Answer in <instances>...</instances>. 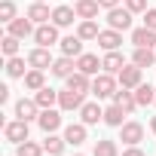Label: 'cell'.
<instances>
[{
	"label": "cell",
	"mask_w": 156,
	"mask_h": 156,
	"mask_svg": "<svg viewBox=\"0 0 156 156\" xmlns=\"http://www.w3.org/2000/svg\"><path fill=\"white\" fill-rule=\"evenodd\" d=\"M92 95H95V98H113V95H116V80H113V73H95V80H92Z\"/></svg>",
	"instance_id": "obj_1"
},
{
	"label": "cell",
	"mask_w": 156,
	"mask_h": 156,
	"mask_svg": "<svg viewBox=\"0 0 156 156\" xmlns=\"http://www.w3.org/2000/svg\"><path fill=\"white\" fill-rule=\"evenodd\" d=\"M132 9H119V6H113V9H107V25L113 28V31H129L132 28Z\"/></svg>",
	"instance_id": "obj_2"
},
{
	"label": "cell",
	"mask_w": 156,
	"mask_h": 156,
	"mask_svg": "<svg viewBox=\"0 0 156 156\" xmlns=\"http://www.w3.org/2000/svg\"><path fill=\"white\" fill-rule=\"evenodd\" d=\"M34 40H37V46H52V43H61L58 40V25H52V22H46V25H37V31H34Z\"/></svg>",
	"instance_id": "obj_3"
},
{
	"label": "cell",
	"mask_w": 156,
	"mask_h": 156,
	"mask_svg": "<svg viewBox=\"0 0 156 156\" xmlns=\"http://www.w3.org/2000/svg\"><path fill=\"white\" fill-rule=\"evenodd\" d=\"M141 70H144V67H138L135 61L126 64V67L116 73V76H119V86H122V89H138V86H141Z\"/></svg>",
	"instance_id": "obj_4"
},
{
	"label": "cell",
	"mask_w": 156,
	"mask_h": 156,
	"mask_svg": "<svg viewBox=\"0 0 156 156\" xmlns=\"http://www.w3.org/2000/svg\"><path fill=\"white\" fill-rule=\"evenodd\" d=\"M3 135H6V141H12V144H25V141H28V119L6 122V126H3Z\"/></svg>",
	"instance_id": "obj_5"
},
{
	"label": "cell",
	"mask_w": 156,
	"mask_h": 156,
	"mask_svg": "<svg viewBox=\"0 0 156 156\" xmlns=\"http://www.w3.org/2000/svg\"><path fill=\"white\" fill-rule=\"evenodd\" d=\"M141 138H144V126L141 122H122L119 126V141L122 144L135 147V144H141Z\"/></svg>",
	"instance_id": "obj_6"
},
{
	"label": "cell",
	"mask_w": 156,
	"mask_h": 156,
	"mask_svg": "<svg viewBox=\"0 0 156 156\" xmlns=\"http://www.w3.org/2000/svg\"><path fill=\"white\" fill-rule=\"evenodd\" d=\"M58 107H61V110H80V107H83V92L61 89V92H58Z\"/></svg>",
	"instance_id": "obj_7"
},
{
	"label": "cell",
	"mask_w": 156,
	"mask_h": 156,
	"mask_svg": "<svg viewBox=\"0 0 156 156\" xmlns=\"http://www.w3.org/2000/svg\"><path fill=\"white\" fill-rule=\"evenodd\" d=\"M37 122H40V129H43V132L49 135V132H55V129L61 126V113H58L55 107H46V110H40Z\"/></svg>",
	"instance_id": "obj_8"
},
{
	"label": "cell",
	"mask_w": 156,
	"mask_h": 156,
	"mask_svg": "<svg viewBox=\"0 0 156 156\" xmlns=\"http://www.w3.org/2000/svg\"><path fill=\"white\" fill-rule=\"evenodd\" d=\"M6 28H9V34H12V37H19V40H25V37H31V34L37 31V28H34V22H31L28 16H25V19H12Z\"/></svg>",
	"instance_id": "obj_9"
},
{
	"label": "cell",
	"mask_w": 156,
	"mask_h": 156,
	"mask_svg": "<svg viewBox=\"0 0 156 156\" xmlns=\"http://www.w3.org/2000/svg\"><path fill=\"white\" fill-rule=\"evenodd\" d=\"M28 64H31V67H37V70H46V67H52V55H49V49H46V46H37V49H31V55H28Z\"/></svg>",
	"instance_id": "obj_10"
},
{
	"label": "cell",
	"mask_w": 156,
	"mask_h": 156,
	"mask_svg": "<svg viewBox=\"0 0 156 156\" xmlns=\"http://www.w3.org/2000/svg\"><path fill=\"white\" fill-rule=\"evenodd\" d=\"M83 37L80 34H70V37H64L61 40V55H70V58H80L83 55Z\"/></svg>",
	"instance_id": "obj_11"
},
{
	"label": "cell",
	"mask_w": 156,
	"mask_h": 156,
	"mask_svg": "<svg viewBox=\"0 0 156 156\" xmlns=\"http://www.w3.org/2000/svg\"><path fill=\"white\" fill-rule=\"evenodd\" d=\"M67 89H73V92H92V80H89V73H83V70H73L70 76H67Z\"/></svg>",
	"instance_id": "obj_12"
},
{
	"label": "cell",
	"mask_w": 156,
	"mask_h": 156,
	"mask_svg": "<svg viewBox=\"0 0 156 156\" xmlns=\"http://www.w3.org/2000/svg\"><path fill=\"white\" fill-rule=\"evenodd\" d=\"M119 43H122V34H119V31H113V28H107V31H101V34H98V46H101L104 52L119 49Z\"/></svg>",
	"instance_id": "obj_13"
},
{
	"label": "cell",
	"mask_w": 156,
	"mask_h": 156,
	"mask_svg": "<svg viewBox=\"0 0 156 156\" xmlns=\"http://www.w3.org/2000/svg\"><path fill=\"white\" fill-rule=\"evenodd\" d=\"M101 67H104V73H119V70L126 67V58H122V52H119V49L107 52V55L101 58Z\"/></svg>",
	"instance_id": "obj_14"
},
{
	"label": "cell",
	"mask_w": 156,
	"mask_h": 156,
	"mask_svg": "<svg viewBox=\"0 0 156 156\" xmlns=\"http://www.w3.org/2000/svg\"><path fill=\"white\" fill-rule=\"evenodd\" d=\"M16 116L19 119H34V116H40V104L31 101V98H19L16 101Z\"/></svg>",
	"instance_id": "obj_15"
},
{
	"label": "cell",
	"mask_w": 156,
	"mask_h": 156,
	"mask_svg": "<svg viewBox=\"0 0 156 156\" xmlns=\"http://www.w3.org/2000/svg\"><path fill=\"white\" fill-rule=\"evenodd\" d=\"M28 19H31L34 25H46V22L52 19V12H49V6H46V3H40V0H34V3L28 6Z\"/></svg>",
	"instance_id": "obj_16"
},
{
	"label": "cell",
	"mask_w": 156,
	"mask_h": 156,
	"mask_svg": "<svg viewBox=\"0 0 156 156\" xmlns=\"http://www.w3.org/2000/svg\"><path fill=\"white\" fill-rule=\"evenodd\" d=\"M73 19H80V16H76V9H70V6H55L52 9V25H58V28L73 25Z\"/></svg>",
	"instance_id": "obj_17"
},
{
	"label": "cell",
	"mask_w": 156,
	"mask_h": 156,
	"mask_svg": "<svg viewBox=\"0 0 156 156\" xmlns=\"http://www.w3.org/2000/svg\"><path fill=\"white\" fill-rule=\"evenodd\" d=\"M64 141L73 144V147H80V144L86 141V122H70V126L64 129Z\"/></svg>",
	"instance_id": "obj_18"
},
{
	"label": "cell",
	"mask_w": 156,
	"mask_h": 156,
	"mask_svg": "<svg viewBox=\"0 0 156 156\" xmlns=\"http://www.w3.org/2000/svg\"><path fill=\"white\" fill-rule=\"evenodd\" d=\"M98 67H101V61H98V55H92V52H83L80 58H76V70H83V73H98Z\"/></svg>",
	"instance_id": "obj_19"
},
{
	"label": "cell",
	"mask_w": 156,
	"mask_h": 156,
	"mask_svg": "<svg viewBox=\"0 0 156 156\" xmlns=\"http://www.w3.org/2000/svg\"><path fill=\"white\" fill-rule=\"evenodd\" d=\"M73 67H76V64H73V58H70V55H61V58H55V61H52V73H55V76H61V80H67V76L73 73Z\"/></svg>",
	"instance_id": "obj_20"
},
{
	"label": "cell",
	"mask_w": 156,
	"mask_h": 156,
	"mask_svg": "<svg viewBox=\"0 0 156 156\" xmlns=\"http://www.w3.org/2000/svg\"><path fill=\"white\" fill-rule=\"evenodd\" d=\"M113 104H119L126 113H132V110L138 107V101H135V92H129V89H122V86L116 89V95H113Z\"/></svg>",
	"instance_id": "obj_21"
},
{
	"label": "cell",
	"mask_w": 156,
	"mask_h": 156,
	"mask_svg": "<svg viewBox=\"0 0 156 156\" xmlns=\"http://www.w3.org/2000/svg\"><path fill=\"white\" fill-rule=\"evenodd\" d=\"M80 116H83V122H86V126L104 122V110H101L98 104H83V107H80Z\"/></svg>",
	"instance_id": "obj_22"
},
{
	"label": "cell",
	"mask_w": 156,
	"mask_h": 156,
	"mask_svg": "<svg viewBox=\"0 0 156 156\" xmlns=\"http://www.w3.org/2000/svg\"><path fill=\"white\" fill-rule=\"evenodd\" d=\"M132 43H135V46H147V49H153V46H156V31H150V28H138V31H132Z\"/></svg>",
	"instance_id": "obj_23"
},
{
	"label": "cell",
	"mask_w": 156,
	"mask_h": 156,
	"mask_svg": "<svg viewBox=\"0 0 156 156\" xmlns=\"http://www.w3.org/2000/svg\"><path fill=\"white\" fill-rule=\"evenodd\" d=\"M76 16H80V19H95L98 16V9H101V3H98V0H76Z\"/></svg>",
	"instance_id": "obj_24"
},
{
	"label": "cell",
	"mask_w": 156,
	"mask_h": 156,
	"mask_svg": "<svg viewBox=\"0 0 156 156\" xmlns=\"http://www.w3.org/2000/svg\"><path fill=\"white\" fill-rule=\"evenodd\" d=\"M135 101H138V107H147V104H153V101H156V89H153L150 83H141V86L135 89Z\"/></svg>",
	"instance_id": "obj_25"
},
{
	"label": "cell",
	"mask_w": 156,
	"mask_h": 156,
	"mask_svg": "<svg viewBox=\"0 0 156 156\" xmlns=\"http://www.w3.org/2000/svg\"><path fill=\"white\" fill-rule=\"evenodd\" d=\"M64 144H67L64 138H58L55 132H49V135H46V141H43V150H46L49 156H61V153H64Z\"/></svg>",
	"instance_id": "obj_26"
},
{
	"label": "cell",
	"mask_w": 156,
	"mask_h": 156,
	"mask_svg": "<svg viewBox=\"0 0 156 156\" xmlns=\"http://www.w3.org/2000/svg\"><path fill=\"white\" fill-rule=\"evenodd\" d=\"M132 61H135L138 67H150V64L156 61V52H153V49H147V46H135V55H132Z\"/></svg>",
	"instance_id": "obj_27"
},
{
	"label": "cell",
	"mask_w": 156,
	"mask_h": 156,
	"mask_svg": "<svg viewBox=\"0 0 156 156\" xmlns=\"http://www.w3.org/2000/svg\"><path fill=\"white\" fill-rule=\"evenodd\" d=\"M34 101L40 104V110H46V107H52V104H58V92L55 89H49V86H43L37 95H34Z\"/></svg>",
	"instance_id": "obj_28"
},
{
	"label": "cell",
	"mask_w": 156,
	"mask_h": 156,
	"mask_svg": "<svg viewBox=\"0 0 156 156\" xmlns=\"http://www.w3.org/2000/svg\"><path fill=\"white\" fill-rule=\"evenodd\" d=\"M76 34H80L83 40H98V25H95V19H83L80 22V28H76Z\"/></svg>",
	"instance_id": "obj_29"
},
{
	"label": "cell",
	"mask_w": 156,
	"mask_h": 156,
	"mask_svg": "<svg viewBox=\"0 0 156 156\" xmlns=\"http://www.w3.org/2000/svg\"><path fill=\"white\" fill-rule=\"evenodd\" d=\"M122 116H126V110H122L119 104H110V107L104 110V122H107V126H113V129H119V126H122Z\"/></svg>",
	"instance_id": "obj_30"
},
{
	"label": "cell",
	"mask_w": 156,
	"mask_h": 156,
	"mask_svg": "<svg viewBox=\"0 0 156 156\" xmlns=\"http://www.w3.org/2000/svg\"><path fill=\"white\" fill-rule=\"evenodd\" d=\"M25 86H28L31 92H40V89H43V70H37V67L28 70V73H25Z\"/></svg>",
	"instance_id": "obj_31"
},
{
	"label": "cell",
	"mask_w": 156,
	"mask_h": 156,
	"mask_svg": "<svg viewBox=\"0 0 156 156\" xmlns=\"http://www.w3.org/2000/svg\"><path fill=\"white\" fill-rule=\"evenodd\" d=\"M6 73L12 76H25V58H19V55H12V58H6Z\"/></svg>",
	"instance_id": "obj_32"
},
{
	"label": "cell",
	"mask_w": 156,
	"mask_h": 156,
	"mask_svg": "<svg viewBox=\"0 0 156 156\" xmlns=\"http://www.w3.org/2000/svg\"><path fill=\"white\" fill-rule=\"evenodd\" d=\"M46 150H43V144H34V141H25V144H19V150H16V156H43Z\"/></svg>",
	"instance_id": "obj_33"
},
{
	"label": "cell",
	"mask_w": 156,
	"mask_h": 156,
	"mask_svg": "<svg viewBox=\"0 0 156 156\" xmlns=\"http://www.w3.org/2000/svg\"><path fill=\"white\" fill-rule=\"evenodd\" d=\"M92 156H119V150H116V144L113 141H95V153Z\"/></svg>",
	"instance_id": "obj_34"
},
{
	"label": "cell",
	"mask_w": 156,
	"mask_h": 156,
	"mask_svg": "<svg viewBox=\"0 0 156 156\" xmlns=\"http://www.w3.org/2000/svg\"><path fill=\"white\" fill-rule=\"evenodd\" d=\"M0 49H3V55H6V58H12V55H19V37H12V34H6V37H3V46H0Z\"/></svg>",
	"instance_id": "obj_35"
},
{
	"label": "cell",
	"mask_w": 156,
	"mask_h": 156,
	"mask_svg": "<svg viewBox=\"0 0 156 156\" xmlns=\"http://www.w3.org/2000/svg\"><path fill=\"white\" fill-rule=\"evenodd\" d=\"M16 19V3H12V0H3V3H0V22H12Z\"/></svg>",
	"instance_id": "obj_36"
},
{
	"label": "cell",
	"mask_w": 156,
	"mask_h": 156,
	"mask_svg": "<svg viewBox=\"0 0 156 156\" xmlns=\"http://www.w3.org/2000/svg\"><path fill=\"white\" fill-rule=\"evenodd\" d=\"M126 9H132V12H147V0H126Z\"/></svg>",
	"instance_id": "obj_37"
},
{
	"label": "cell",
	"mask_w": 156,
	"mask_h": 156,
	"mask_svg": "<svg viewBox=\"0 0 156 156\" xmlns=\"http://www.w3.org/2000/svg\"><path fill=\"white\" fill-rule=\"evenodd\" d=\"M144 28L156 31V9H147V12H144Z\"/></svg>",
	"instance_id": "obj_38"
},
{
	"label": "cell",
	"mask_w": 156,
	"mask_h": 156,
	"mask_svg": "<svg viewBox=\"0 0 156 156\" xmlns=\"http://www.w3.org/2000/svg\"><path fill=\"white\" fill-rule=\"evenodd\" d=\"M122 156H144V150H141V147H138V144H135V147H129V150H126V153H122Z\"/></svg>",
	"instance_id": "obj_39"
},
{
	"label": "cell",
	"mask_w": 156,
	"mask_h": 156,
	"mask_svg": "<svg viewBox=\"0 0 156 156\" xmlns=\"http://www.w3.org/2000/svg\"><path fill=\"white\" fill-rule=\"evenodd\" d=\"M98 3H101L104 9H113V6H119V0H98Z\"/></svg>",
	"instance_id": "obj_40"
},
{
	"label": "cell",
	"mask_w": 156,
	"mask_h": 156,
	"mask_svg": "<svg viewBox=\"0 0 156 156\" xmlns=\"http://www.w3.org/2000/svg\"><path fill=\"white\" fill-rule=\"evenodd\" d=\"M150 132H153V135H156V116H153V119H150Z\"/></svg>",
	"instance_id": "obj_41"
},
{
	"label": "cell",
	"mask_w": 156,
	"mask_h": 156,
	"mask_svg": "<svg viewBox=\"0 0 156 156\" xmlns=\"http://www.w3.org/2000/svg\"><path fill=\"white\" fill-rule=\"evenodd\" d=\"M76 156H83V153H76Z\"/></svg>",
	"instance_id": "obj_42"
},
{
	"label": "cell",
	"mask_w": 156,
	"mask_h": 156,
	"mask_svg": "<svg viewBox=\"0 0 156 156\" xmlns=\"http://www.w3.org/2000/svg\"><path fill=\"white\" fill-rule=\"evenodd\" d=\"M40 3H43V0H40Z\"/></svg>",
	"instance_id": "obj_43"
},
{
	"label": "cell",
	"mask_w": 156,
	"mask_h": 156,
	"mask_svg": "<svg viewBox=\"0 0 156 156\" xmlns=\"http://www.w3.org/2000/svg\"><path fill=\"white\" fill-rule=\"evenodd\" d=\"M153 104H156V101H153Z\"/></svg>",
	"instance_id": "obj_44"
}]
</instances>
